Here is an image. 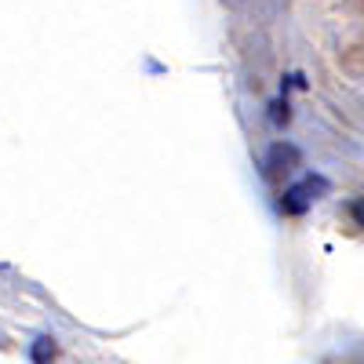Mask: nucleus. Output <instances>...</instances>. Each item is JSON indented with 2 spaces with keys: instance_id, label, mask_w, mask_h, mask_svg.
Returning a JSON list of instances; mask_svg holds the SVG:
<instances>
[{
  "instance_id": "39448f33",
  "label": "nucleus",
  "mask_w": 364,
  "mask_h": 364,
  "mask_svg": "<svg viewBox=\"0 0 364 364\" xmlns=\"http://www.w3.org/2000/svg\"><path fill=\"white\" fill-rule=\"evenodd\" d=\"M350 211H353V219H357V226H364V197H357V200L350 204Z\"/></svg>"
},
{
  "instance_id": "f03ea898",
  "label": "nucleus",
  "mask_w": 364,
  "mask_h": 364,
  "mask_svg": "<svg viewBox=\"0 0 364 364\" xmlns=\"http://www.w3.org/2000/svg\"><path fill=\"white\" fill-rule=\"evenodd\" d=\"M299 164V149L295 146H284V142H277L269 149V161H266V171L269 175H281V171H291Z\"/></svg>"
},
{
  "instance_id": "20e7f679",
  "label": "nucleus",
  "mask_w": 364,
  "mask_h": 364,
  "mask_svg": "<svg viewBox=\"0 0 364 364\" xmlns=\"http://www.w3.org/2000/svg\"><path fill=\"white\" fill-rule=\"evenodd\" d=\"M269 109H273V113H269L273 124H284V120H288V102H273Z\"/></svg>"
},
{
  "instance_id": "7ed1b4c3",
  "label": "nucleus",
  "mask_w": 364,
  "mask_h": 364,
  "mask_svg": "<svg viewBox=\"0 0 364 364\" xmlns=\"http://www.w3.org/2000/svg\"><path fill=\"white\" fill-rule=\"evenodd\" d=\"M48 353L55 357V346H51V339H37V346H33V360H37V364H48Z\"/></svg>"
},
{
  "instance_id": "f257e3e1",
  "label": "nucleus",
  "mask_w": 364,
  "mask_h": 364,
  "mask_svg": "<svg viewBox=\"0 0 364 364\" xmlns=\"http://www.w3.org/2000/svg\"><path fill=\"white\" fill-rule=\"evenodd\" d=\"M321 193H328V178H321V175H302L295 186H288L284 190V200H281V208L288 211V215H302Z\"/></svg>"
}]
</instances>
